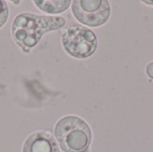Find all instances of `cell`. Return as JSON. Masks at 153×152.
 I'll use <instances>...</instances> for the list:
<instances>
[{
    "label": "cell",
    "instance_id": "obj_1",
    "mask_svg": "<svg viewBox=\"0 0 153 152\" xmlns=\"http://www.w3.org/2000/svg\"><path fill=\"white\" fill-rule=\"evenodd\" d=\"M66 21L61 16L39 15L24 12L16 15L11 26L13 41L25 54L38 45L43 35L65 26Z\"/></svg>",
    "mask_w": 153,
    "mask_h": 152
},
{
    "label": "cell",
    "instance_id": "obj_2",
    "mask_svg": "<svg viewBox=\"0 0 153 152\" xmlns=\"http://www.w3.org/2000/svg\"><path fill=\"white\" fill-rule=\"evenodd\" d=\"M54 134L64 152H88L92 140L90 125L77 116L60 118L55 125Z\"/></svg>",
    "mask_w": 153,
    "mask_h": 152
},
{
    "label": "cell",
    "instance_id": "obj_3",
    "mask_svg": "<svg viewBox=\"0 0 153 152\" xmlns=\"http://www.w3.org/2000/svg\"><path fill=\"white\" fill-rule=\"evenodd\" d=\"M61 41L65 51L71 56L85 59L93 55L98 46L95 33L77 23L65 26L61 30Z\"/></svg>",
    "mask_w": 153,
    "mask_h": 152
},
{
    "label": "cell",
    "instance_id": "obj_4",
    "mask_svg": "<svg viewBox=\"0 0 153 152\" xmlns=\"http://www.w3.org/2000/svg\"><path fill=\"white\" fill-rule=\"evenodd\" d=\"M72 13L82 24L100 27L108 22L111 7L107 0H74L72 2Z\"/></svg>",
    "mask_w": 153,
    "mask_h": 152
},
{
    "label": "cell",
    "instance_id": "obj_5",
    "mask_svg": "<svg viewBox=\"0 0 153 152\" xmlns=\"http://www.w3.org/2000/svg\"><path fill=\"white\" fill-rule=\"evenodd\" d=\"M22 152H60V150L50 132L38 131L25 139Z\"/></svg>",
    "mask_w": 153,
    "mask_h": 152
},
{
    "label": "cell",
    "instance_id": "obj_6",
    "mask_svg": "<svg viewBox=\"0 0 153 152\" xmlns=\"http://www.w3.org/2000/svg\"><path fill=\"white\" fill-rule=\"evenodd\" d=\"M33 4L42 12L49 14H57L69 8L72 2L70 0H33Z\"/></svg>",
    "mask_w": 153,
    "mask_h": 152
},
{
    "label": "cell",
    "instance_id": "obj_7",
    "mask_svg": "<svg viewBox=\"0 0 153 152\" xmlns=\"http://www.w3.org/2000/svg\"><path fill=\"white\" fill-rule=\"evenodd\" d=\"M9 17V7L5 1L0 0V28H2L6 22Z\"/></svg>",
    "mask_w": 153,
    "mask_h": 152
},
{
    "label": "cell",
    "instance_id": "obj_8",
    "mask_svg": "<svg viewBox=\"0 0 153 152\" xmlns=\"http://www.w3.org/2000/svg\"><path fill=\"white\" fill-rule=\"evenodd\" d=\"M145 73H146L147 76H148L150 79L153 80V61L150 62V63L146 65V67H145Z\"/></svg>",
    "mask_w": 153,
    "mask_h": 152
},
{
    "label": "cell",
    "instance_id": "obj_9",
    "mask_svg": "<svg viewBox=\"0 0 153 152\" xmlns=\"http://www.w3.org/2000/svg\"><path fill=\"white\" fill-rule=\"evenodd\" d=\"M143 3L148 4H151V5H153V1H143Z\"/></svg>",
    "mask_w": 153,
    "mask_h": 152
},
{
    "label": "cell",
    "instance_id": "obj_10",
    "mask_svg": "<svg viewBox=\"0 0 153 152\" xmlns=\"http://www.w3.org/2000/svg\"><path fill=\"white\" fill-rule=\"evenodd\" d=\"M12 3H13V4H20L21 2L20 1H12Z\"/></svg>",
    "mask_w": 153,
    "mask_h": 152
}]
</instances>
